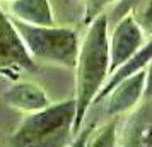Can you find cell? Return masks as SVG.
I'll use <instances>...</instances> for the list:
<instances>
[{"mask_svg":"<svg viewBox=\"0 0 152 147\" xmlns=\"http://www.w3.org/2000/svg\"><path fill=\"white\" fill-rule=\"evenodd\" d=\"M110 75V33L108 17L101 14L89 24L79 45L75 63V121L74 133L82 128V121Z\"/></svg>","mask_w":152,"mask_h":147,"instance_id":"1","label":"cell"},{"mask_svg":"<svg viewBox=\"0 0 152 147\" xmlns=\"http://www.w3.org/2000/svg\"><path fill=\"white\" fill-rule=\"evenodd\" d=\"M75 101L50 103L39 111L24 115L10 137V147H67L74 133Z\"/></svg>","mask_w":152,"mask_h":147,"instance_id":"2","label":"cell"},{"mask_svg":"<svg viewBox=\"0 0 152 147\" xmlns=\"http://www.w3.org/2000/svg\"><path fill=\"white\" fill-rule=\"evenodd\" d=\"M12 22L36 65L48 63L75 69L80 41L74 29L58 26H29L15 19H12Z\"/></svg>","mask_w":152,"mask_h":147,"instance_id":"3","label":"cell"},{"mask_svg":"<svg viewBox=\"0 0 152 147\" xmlns=\"http://www.w3.org/2000/svg\"><path fill=\"white\" fill-rule=\"evenodd\" d=\"M38 65L29 56L14 22L0 7V75L15 77L14 74L26 70L34 72Z\"/></svg>","mask_w":152,"mask_h":147,"instance_id":"4","label":"cell"},{"mask_svg":"<svg viewBox=\"0 0 152 147\" xmlns=\"http://www.w3.org/2000/svg\"><path fill=\"white\" fill-rule=\"evenodd\" d=\"M144 46V31L133 19V15H125L116 22L110 36V74L133 56ZM110 77V75H108Z\"/></svg>","mask_w":152,"mask_h":147,"instance_id":"5","label":"cell"},{"mask_svg":"<svg viewBox=\"0 0 152 147\" xmlns=\"http://www.w3.org/2000/svg\"><path fill=\"white\" fill-rule=\"evenodd\" d=\"M12 82L0 92L4 103L22 115L39 111L50 105L46 92L43 91L36 82L31 80H21V79H10Z\"/></svg>","mask_w":152,"mask_h":147,"instance_id":"6","label":"cell"},{"mask_svg":"<svg viewBox=\"0 0 152 147\" xmlns=\"http://www.w3.org/2000/svg\"><path fill=\"white\" fill-rule=\"evenodd\" d=\"M145 87V70H140L130 77L121 80L113 91L106 96L104 111L108 116H118L130 111L132 108L138 105V101L144 98ZM103 99V101H104Z\"/></svg>","mask_w":152,"mask_h":147,"instance_id":"7","label":"cell"},{"mask_svg":"<svg viewBox=\"0 0 152 147\" xmlns=\"http://www.w3.org/2000/svg\"><path fill=\"white\" fill-rule=\"evenodd\" d=\"M10 17L29 26H55V15L50 0H12Z\"/></svg>","mask_w":152,"mask_h":147,"instance_id":"8","label":"cell"},{"mask_svg":"<svg viewBox=\"0 0 152 147\" xmlns=\"http://www.w3.org/2000/svg\"><path fill=\"white\" fill-rule=\"evenodd\" d=\"M151 60H152V39L147 43V45H144L135 55L130 56L125 63H121L113 74H110V77L106 79V82H104V86L101 87V91L97 92L94 103H96V105L101 103V101H103V99L106 98V96H108L121 80H125L126 77H130V75L137 74V72H140V70H145V67L149 65ZM94 103H92V105H94Z\"/></svg>","mask_w":152,"mask_h":147,"instance_id":"9","label":"cell"},{"mask_svg":"<svg viewBox=\"0 0 152 147\" xmlns=\"http://www.w3.org/2000/svg\"><path fill=\"white\" fill-rule=\"evenodd\" d=\"M125 147H152V101H145L128 120Z\"/></svg>","mask_w":152,"mask_h":147,"instance_id":"10","label":"cell"},{"mask_svg":"<svg viewBox=\"0 0 152 147\" xmlns=\"http://www.w3.org/2000/svg\"><path fill=\"white\" fill-rule=\"evenodd\" d=\"M115 0H82L84 5V12H82V21L86 26H89L91 22L94 21L96 17L104 12V9L111 5Z\"/></svg>","mask_w":152,"mask_h":147,"instance_id":"11","label":"cell"},{"mask_svg":"<svg viewBox=\"0 0 152 147\" xmlns=\"http://www.w3.org/2000/svg\"><path fill=\"white\" fill-rule=\"evenodd\" d=\"M94 128H96V125H94V123H91V125L86 127V128H80V130L77 132L75 139L72 140L67 147H86V146H87V140H89L91 133H92V130H94Z\"/></svg>","mask_w":152,"mask_h":147,"instance_id":"12","label":"cell"},{"mask_svg":"<svg viewBox=\"0 0 152 147\" xmlns=\"http://www.w3.org/2000/svg\"><path fill=\"white\" fill-rule=\"evenodd\" d=\"M144 101H152V60L145 67V87H144Z\"/></svg>","mask_w":152,"mask_h":147,"instance_id":"13","label":"cell"},{"mask_svg":"<svg viewBox=\"0 0 152 147\" xmlns=\"http://www.w3.org/2000/svg\"><path fill=\"white\" fill-rule=\"evenodd\" d=\"M0 2H5V4H10V2H12V0H0Z\"/></svg>","mask_w":152,"mask_h":147,"instance_id":"14","label":"cell"}]
</instances>
